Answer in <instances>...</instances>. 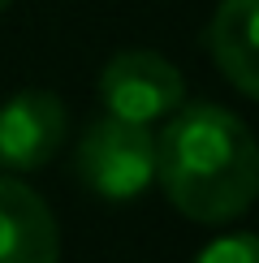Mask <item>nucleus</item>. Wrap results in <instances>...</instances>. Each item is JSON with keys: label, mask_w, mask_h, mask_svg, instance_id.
<instances>
[{"label": "nucleus", "mask_w": 259, "mask_h": 263, "mask_svg": "<svg viewBox=\"0 0 259 263\" xmlns=\"http://www.w3.org/2000/svg\"><path fill=\"white\" fill-rule=\"evenodd\" d=\"M156 181L181 216L225 224L259 194V147L251 129L225 108H177L156 138Z\"/></svg>", "instance_id": "obj_1"}, {"label": "nucleus", "mask_w": 259, "mask_h": 263, "mask_svg": "<svg viewBox=\"0 0 259 263\" xmlns=\"http://www.w3.org/2000/svg\"><path fill=\"white\" fill-rule=\"evenodd\" d=\"M73 173L100 199H113V203L138 199L156 177V134H151V125L100 117L73 151Z\"/></svg>", "instance_id": "obj_2"}, {"label": "nucleus", "mask_w": 259, "mask_h": 263, "mask_svg": "<svg viewBox=\"0 0 259 263\" xmlns=\"http://www.w3.org/2000/svg\"><path fill=\"white\" fill-rule=\"evenodd\" d=\"M100 100L108 108V117L151 125L160 117L177 112L181 100H186V86H181V73L173 61H164L160 52H147V48H130L104 65Z\"/></svg>", "instance_id": "obj_3"}, {"label": "nucleus", "mask_w": 259, "mask_h": 263, "mask_svg": "<svg viewBox=\"0 0 259 263\" xmlns=\"http://www.w3.org/2000/svg\"><path fill=\"white\" fill-rule=\"evenodd\" d=\"M69 117L61 95L52 91H17L0 104V168L35 173L61 151Z\"/></svg>", "instance_id": "obj_4"}, {"label": "nucleus", "mask_w": 259, "mask_h": 263, "mask_svg": "<svg viewBox=\"0 0 259 263\" xmlns=\"http://www.w3.org/2000/svg\"><path fill=\"white\" fill-rule=\"evenodd\" d=\"M61 229L52 207L17 177H0V263H57Z\"/></svg>", "instance_id": "obj_5"}, {"label": "nucleus", "mask_w": 259, "mask_h": 263, "mask_svg": "<svg viewBox=\"0 0 259 263\" xmlns=\"http://www.w3.org/2000/svg\"><path fill=\"white\" fill-rule=\"evenodd\" d=\"M259 0H220L208 22V52L216 69L229 78L246 100L259 95V43H255Z\"/></svg>", "instance_id": "obj_6"}, {"label": "nucleus", "mask_w": 259, "mask_h": 263, "mask_svg": "<svg viewBox=\"0 0 259 263\" xmlns=\"http://www.w3.org/2000/svg\"><path fill=\"white\" fill-rule=\"evenodd\" d=\"M194 263H259V242L255 233H225L212 246H203Z\"/></svg>", "instance_id": "obj_7"}, {"label": "nucleus", "mask_w": 259, "mask_h": 263, "mask_svg": "<svg viewBox=\"0 0 259 263\" xmlns=\"http://www.w3.org/2000/svg\"><path fill=\"white\" fill-rule=\"evenodd\" d=\"M9 5H13V0H0V13H5V9H9Z\"/></svg>", "instance_id": "obj_8"}]
</instances>
